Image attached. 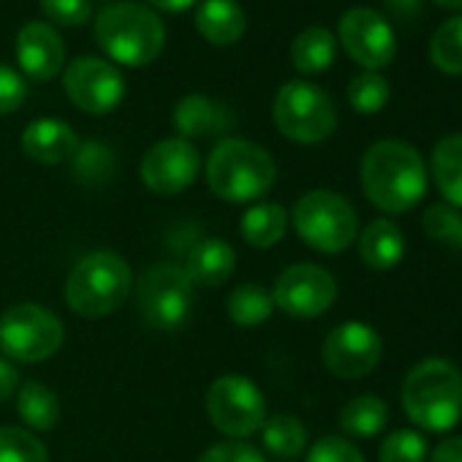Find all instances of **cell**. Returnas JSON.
<instances>
[{
  "mask_svg": "<svg viewBox=\"0 0 462 462\" xmlns=\"http://www.w3.org/2000/svg\"><path fill=\"white\" fill-rule=\"evenodd\" d=\"M378 462H427V438L419 430H394L378 446Z\"/></svg>",
  "mask_w": 462,
  "mask_h": 462,
  "instance_id": "cell-33",
  "label": "cell"
},
{
  "mask_svg": "<svg viewBox=\"0 0 462 462\" xmlns=\"http://www.w3.org/2000/svg\"><path fill=\"white\" fill-rule=\"evenodd\" d=\"M430 171L446 204L462 209V134H448L435 144Z\"/></svg>",
  "mask_w": 462,
  "mask_h": 462,
  "instance_id": "cell-22",
  "label": "cell"
},
{
  "mask_svg": "<svg viewBox=\"0 0 462 462\" xmlns=\"http://www.w3.org/2000/svg\"><path fill=\"white\" fill-rule=\"evenodd\" d=\"M0 462H50V451L23 427H0Z\"/></svg>",
  "mask_w": 462,
  "mask_h": 462,
  "instance_id": "cell-31",
  "label": "cell"
},
{
  "mask_svg": "<svg viewBox=\"0 0 462 462\" xmlns=\"http://www.w3.org/2000/svg\"><path fill=\"white\" fill-rule=\"evenodd\" d=\"M337 42L327 28H308L291 44V63L300 74H321L332 66Z\"/></svg>",
  "mask_w": 462,
  "mask_h": 462,
  "instance_id": "cell-24",
  "label": "cell"
},
{
  "mask_svg": "<svg viewBox=\"0 0 462 462\" xmlns=\"http://www.w3.org/2000/svg\"><path fill=\"white\" fill-rule=\"evenodd\" d=\"M389 82L378 71H365L351 79L348 101L359 115H375L389 104Z\"/></svg>",
  "mask_w": 462,
  "mask_h": 462,
  "instance_id": "cell-32",
  "label": "cell"
},
{
  "mask_svg": "<svg viewBox=\"0 0 462 462\" xmlns=\"http://www.w3.org/2000/svg\"><path fill=\"white\" fill-rule=\"evenodd\" d=\"M440 9H462V0H432Z\"/></svg>",
  "mask_w": 462,
  "mask_h": 462,
  "instance_id": "cell-43",
  "label": "cell"
},
{
  "mask_svg": "<svg viewBox=\"0 0 462 462\" xmlns=\"http://www.w3.org/2000/svg\"><path fill=\"white\" fill-rule=\"evenodd\" d=\"M430 462H462V435L443 438V440L432 448Z\"/></svg>",
  "mask_w": 462,
  "mask_h": 462,
  "instance_id": "cell-39",
  "label": "cell"
},
{
  "mask_svg": "<svg viewBox=\"0 0 462 462\" xmlns=\"http://www.w3.org/2000/svg\"><path fill=\"white\" fill-rule=\"evenodd\" d=\"M23 150L36 163L58 166L79 152V139L69 123L58 117H42L23 131Z\"/></svg>",
  "mask_w": 462,
  "mask_h": 462,
  "instance_id": "cell-18",
  "label": "cell"
},
{
  "mask_svg": "<svg viewBox=\"0 0 462 462\" xmlns=\"http://www.w3.org/2000/svg\"><path fill=\"white\" fill-rule=\"evenodd\" d=\"M275 177L273 155L248 139H220L207 158L209 190L228 204H248L267 196Z\"/></svg>",
  "mask_w": 462,
  "mask_h": 462,
  "instance_id": "cell-3",
  "label": "cell"
},
{
  "mask_svg": "<svg viewBox=\"0 0 462 462\" xmlns=\"http://www.w3.org/2000/svg\"><path fill=\"white\" fill-rule=\"evenodd\" d=\"M408 419L427 432H448L462 421V373L448 359H421L402 383Z\"/></svg>",
  "mask_w": 462,
  "mask_h": 462,
  "instance_id": "cell-2",
  "label": "cell"
},
{
  "mask_svg": "<svg viewBox=\"0 0 462 462\" xmlns=\"http://www.w3.org/2000/svg\"><path fill=\"white\" fill-rule=\"evenodd\" d=\"M235 264H237L235 248H231L226 240L204 237V240H196L182 270H185L188 281L193 283V289L196 286L199 289H217L231 278Z\"/></svg>",
  "mask_w": 462,
  "mask_h": 462,
  "instance_id": "cell-19",
  "label": "cell"
},
{
  "mask_svg": "<svg viewBox=\"0 0 462 462\" xmlns=\"http://www.w3.org/2000/svg\"><path fill=\"white\" fill-rule=\"evenodd\" d=\"M134 275L123 256L112 251L88 254L66 281V302L77 316L101 319L123 308L131 297Z\"/></svg>",
  "mask_w": 462,
  "mask_h": 462,
  "instance_id": "cell-5",
  "label": "cell"
},
{
  "mask_svg": "<svg viewBox=\"0 0 462 462\" xmlns=\"http://www.w3.org/2000/svg\"><path fill=\"white\" fill-rule=\"evenodd\" d=\"M308 462H365V457L351 440L340 435H324L310 446Z\"/></svg>",
  "mask_w": 462,
  "mask_h": 462,
  "instance_id": "cell-35",
  "label": "cell"
},
{
  "mask_svg": "<svg viewBox=\"0 0 462 462\" xmlns=\"http://www.w3.org/2000/svg\"><path fill=\"white\" fill-rule=\"evenodd\" d=\"M63 346V324L60 319L36 305L23 302L9 308L0 316V351L17 362H44L58 354Z\"/></svg>",
  "mask_w": 462,
  "mask_h": 462,
  "instance_id": "cell-8",
  "label": "cell"
},
{
  "mask_svg": "<svg viewBox=\"0 0 462 462\" xmlns=\"http://www.w3.org/2000/svg\"><path fill=\"white\" fill-rule=\"evenodd\" d=\"M199 150L188 139H163L152 144L142 158V180L152 193L174 196L193 185L199 174Z\"/></svg>",
  "mask_w": 462,
  "mask_h": 462,
  "instance_id": "cell-15",
  "label": "cell"
},
{
  "mask_svg": "<svg viewBox=\"0 0 462 462\" xmlns=\"http://www.w3.org/2000/svg\"><path fill=\"white\" fill-rule=\"evenodd\" d=\"M337 33L348 58L367 71L386 69L394 60V52H397L394 31L389 20H383V14L367 6L348 9L340 20Z\"/></svg>",
  "mask_w": 462,
  "mask_h": 462,
  "instance_id": "cell-14",
  "label": "cell"
},
{
  "mask_svg": "<svg viewBox=\"0 0 462 462\" xmlns=\"http://www.w3.org/2000/svg\"><path fill=\"white\" fill-rule=\"evenodd\" d=\"M337 300L335 278L319 264H294L283 270L273 289V302L294 319H319Z\"/></svg>",
  "mask_w": 462,
  "mask_h": 462,
  "instance_id": "cell-11",
  "label": "cell"
},
{
  "mask_svg": "<svg viewBox=\"0 0 462 462\" xmlns=\"http://www.w3.org/2000/svg\"><path fill=\"white\" fill-rule=\"evenodd\" d=\"M25 98H28V85L23 74L0 63V115L17 112L25 104Z\"/></svg>",
  "mask_w": 462,
  "mask_h": 462,
  "instance_id": "cell-37",
  "label": "cell"
},
{
  "mask_svg": "<svg viewBox=\"0 0 462 462\" xmlns=\"http://www.w3.org/2000/svg\"><path fill=\"white\" fill-rule=\"evenodd\" d=\"M397 20H416L421 14V0H383Z\"/></svg>",
  "mask_w": 462,
  "mask_h": 462,
  "instance_id": "cell-41",
  "label": "cell"
},
{
  "mask_svg": "<svg viewBox=\"0 0 462 462\" xmlns=\"http://www.w3.org/2000/svg\"><path fill=\"white\" fill-rule=\"evenodd\" d=\"M17 413L33 430H52L60 419V400L47 383L28 381L25 386H20Z\"/></svg>",
  "mask_w": 462,
  "mask_h": 462,
  "instance_id": "cell-27",
  "label": "cell"
},
{
  "mask_svg": "<svg viewBox=\"0 0 462 462\" xmlns=\"http://www.w3.org/2000/svg\"><path fill=\"white\" fill-rule=\"evenodd\" d=\"M199 462H267V459L256 446L245 440H223V443L209 446L199 457Z\"/></svg>",
  "mask_w": 462,
  "mask_h": 462,
  "instance_id": "cell-36",
  "label": "cell"
},
{
  "mask_svg": "<svg viewBox=\"0 0 462 462\" xmlns=\"http://www.w3.org/2000/svg\"><path fill=\"white\" fill-rule=\"evenodd\" d=\"M150 4L155 6V9H161V12H185V9H190L196 0H150Z\"/></svg>",
  "mask_w": 462,
  "mask_h": 462,
  "instance_id": "cell-42",
  "label": "cell"
},
{
  "mask_svg": "<svg viewBox=\"0 0 462 462\" xmlns=\"http://www.w3.org/2000/svg\"><path fill=\"white\" fill-rule=\"evenodd\" d=\"M356 245H359V259L378 273L394 270L405 256V235L397 223L383 217H375L362 228Z\"/></svg>",
  "mask_w": 462,
  "mask_h": 462,
  "instance_id": "cell-20",
  "label": "cell"
},
{
  "mask_svg": "<svg viewBox=\"0 0 462 462\" xmlns=\"http://www.w3.org/2000/svg\"><path fill=\"white\" fill-rule=\"evenodd\" d=\"M63 88L71 104L88 115H109L125 96L123 74L101 58H77L63 74Z\"/></svg>",
  "mask_w": 462,
  "mask_h": 462,
  "instance_id": "cell-13",
  "label": "cell"
},
{
  "mask_svg": "<svg viewBox=\"0 0 462 462\" xmlns=\"http://www.w3.org/2000/svg\"><path fill=\"white\" fill-rule=\"evenodd\" d=\"M383 354V343L381 335L365 324V321H346L337 324L321 348L324 365L332 375L346 378V381H356L370 375Z\"/></svg>",
  "mask_w": 462,
  "mask_h": 462,
  "instance_id": "cell-12",
  "label": "cell"
},
{
  "mask_svg": "<svg viewBox=\"0 0 462 462\" xmlns=\"http://www.w3.org/2000/svg\"><path fill=\"white\" fill-rule=\"evenodd\" d=\"M136 300H139V313L150 329L177 332L190 319L193 283L188 281L182 267L155 264L139 278Z\"/></svg>",
  "mask_w": 462,
  "mask_h": 462,
  "instance_id": "cell-9",
  "label": "cell"
},
{
  "mask_svg": "<svg viewBox=\"0 0 462 462\" xmlns=\"http://www.w3.org/2000/svg\"><path fill=\"white\" fill-rule=\"evenodd\" d=\"M430 60L448 77H462V14L448 17L430 42Z\"/></svg>",
  "mask_w": 462,
  "mask_h": 462,
  "instance_id": "cell-29",
  "label": "cell"
},
{
  "mask_svg": "<svg viewBox=\"0 0 462 462\" xmlns=\"http://www.w3.org/2000/svg\"><path fill=\"white\" fill-rule=\"evenodd\" d=\"M39 6L50 23L63 25V28H79L90 23V14H93L90 0H39Z\"/></svg>",
  "mask_w": 462,
  "mask_h": 462,
  "instance_id": "cell-34",
  "label": "cell"
},
{
  "mask_svg": "<svg viewBox=\"0 0 462 462\" xmlns=\"http://www.w3.org/2000/svg\"><path fill=\"white\" fill-rule=\"evenodd\" d=\"M171 123L180 139H209V136H220L235 128L237 115L223 101H215L201 93H190L174 106Z\"/></svg>",
  "mask_w": 462,
  "mask_h": 462,
  "instance_id": "cell-17",
  "label": "cell"
},
{
  "mask_svg": "<svg viewBox=\"0 0 462 462\" xmlns=\"http://www.w3.org/2000/svg\"><path fill=\"white\" fill-rule=\"evenodd\" d=\"M389 421V408L375 394H359L340 411V430L351 438H373Z\"/></svg>",
  "mask_w": 462,
  "mask_h": 462,
  "instance_id": "cell-25",
  "label": "cell"
},
{
  "mask_svg": "<svg viewBox=\"0 0 462 462\" xmlns=\"http://www.w3.org/2000/svg\"><path fill=\"white\" fill-rule=\"evenodd\" d=\"M275 125L278 131L300 144H319L337 128V109L327 90L310 82H286L275 96Z\"/></svg>",
  "mask_w": 462,
  "mask_h": 462,
  "instance_id": "cell-7",
  "label": "cell"
},
{
  "mask_svg": "<svg viewBox=\"0 0 462 462\" xmlns=\"http://www.w3.org/2000/svg\"><path fill=\"white\" fill-rule=\"evenodd\" d=\"M421 226L427 231V237H432L435 243L462 251V209L446 201L430 204L421 217Z\"/></svg>",
  "mask_w": 462,
  "mask_h": 462,
  "instance_id": "cell-30",
  "label": "cell"
},
{
  "mask_svg": "<svg viewBox=\"0 0 462 462\" xmlns=\"http://www.w3.org/2000/svg\"><path fill=\"white\" fill-rule=\"evenodd\" d=\"M294 228L305 245L321 254H340L356 243L359 217L351 201L335 190H310L294 204Z\"/></svg>",
  "mask_w": 462,
  "mask_h": 462,
  "instance_id": "cell-6",
  "label": "cell"
},
{
  "mask_svg": "<svg viewBox=\"0 0 462 462\" xmlns=\"http://www.w3.org/2000/svg\"><path fill=\"white\" fill-rule=\"evenodd\" d=\"M359 177L370 204L389 215L413 209L427 193V166L421 152L397 139L375 142L362 158Z\"/></svg>",
  "mask_w": 462,
  "mask_h": 462,
  "instance_id": "cell-1",
  "label": "cell"
},
{
  "mask_svg": "<svg viewBox=\"0 0 462 462\" xmlns=\"http://www.w3.org/2000/svg\"><path fill=\"white\" fill-rule=\"evenodd\" d=\"M262 435H264V446L275 457H283V459L302 454V448L308 443V432H305L302 421L291 413H275V416L264 419Z\"/></svg>",
  "mask_w": 462,
  "mask_h": 462,
  "instance_id": "cell-28",
  "label": "cell"
},
{
  "mask_svg": "<svg viewBox=\"0 0 462 462\" xmlns=\"http://www.w3.org/2000/svg\"><path fill=\"white\" fill-rule=\"evenodd\" d=\"M289 226V215L281 204L262 201L254 204L240 223V235L251 248H273L283 240Z\"/></svg>",
  "mask_w": 462,
  "mask_h": 462,
  "instance_id": "cell-23",
  "label": "cell"
},
{
  "mask_svg": "<svg viewBox=\"0 0 462 462\" xmlns=\"http://www.w3.org/2000/svg\"><path fill=\"white\" fill-rule=\"evenodd\" d=\"M209 421L228 438H251L262 430L267 405L259 386L243 375H220L207 392Z\"/></svg>",
  "mask_w": 462,
  "mask_h": 462,
  "instance_id": "cell-10",
  "label": "cell"
},
{
  "mask_svg": "<svg viewBox=\"0 0 462 462\" xmlns=\"http://www.w3.org/2000/svg\"><path fill=\"white\" fill-rule=\"evenodd\" d=\"M17 60L25 77L36 82H50L63 71L66 44L52 25L28 23L17 36Z\"/></svg>",
  "mask_w": 462,
  "mask_h": 462,
  "instance_id": "cell-16",
  "label": "cell"
},
{
  "mask_svg": "<svg viewBox=\"0 0 462 462\" xmlns=\"http://www.w3.org/2000/svg\"><path fill=\"white\" fill-rule=\"evenodd\" d=\"M96 39L101 50L123 66H150L166 42L161 17L142 4H112L96 17Z\"/></svg>",
  "mask_w": 462,
  "mask_h": 462,
  "instance_id": "cell-4",
  "label": "cell"
},
{
  "mask_svg": "<svg viewBox=\"0 0 462 462\" xmlns=\"http://www.w3.org/2000/svg\"><path fill=\"white\" fill-rule=\"evenodd\" d=\"M77 158V171L88 180H98V177H106L109 174V166H112V155L106 147H101L98 142H90L82 152L74 155Z\"/></svg>",
  "mask_w": 462,
  "mask_h": 462,
  "instance_id": "cell-38",
  "label": "cell"
},
{
  "mask_svg": "<svg viewBox=\"0 0 462 462\" xmlns=\"http://www.w3.org/2000/svg\"><path fill=\"white\" fill-rule=\"evenodd\" d=\"M226 310H228V319L237 327L251 329V327L264 324L273 316L275 302H273V294L262 283H243L228 294Z\"/></svg>",
  "mask_w": 462,
  "mask_h": 462,
  "instance_id": "cell-26",
  "label": "cell"
},
{
  "mask_svg": "<svg viewBox=\"0 0 462 462\" xmlns=\"http://www.w3.org/2000/svg\"><path fill=\"white\" fill-rule=\"evenodd\" d=\"M248 20L237 0H201L196 12V31L215 47L237 44L245 36Z\"/></svg>",
  "mask_w": 462,
  "mask_h": 462,
  "instance_id": "cell-21",
  "label": "cell"
},
{
  "mask_svg": "<svg viewBox=\"0 0 462 462\" xmlns=\"http://www.w3.org/2000/svg\"><path fill=\"white\" fill-rule=\"evenodd\" d=\"M20 389V373L12 362H6L4 356H0V402L9 400L14 392Z\"/></svg>",
  "mask_w": 462,
  "mask_h": 462,
  "instance_id": "cell-40",
  "label": "cell"
}]
</instances>
